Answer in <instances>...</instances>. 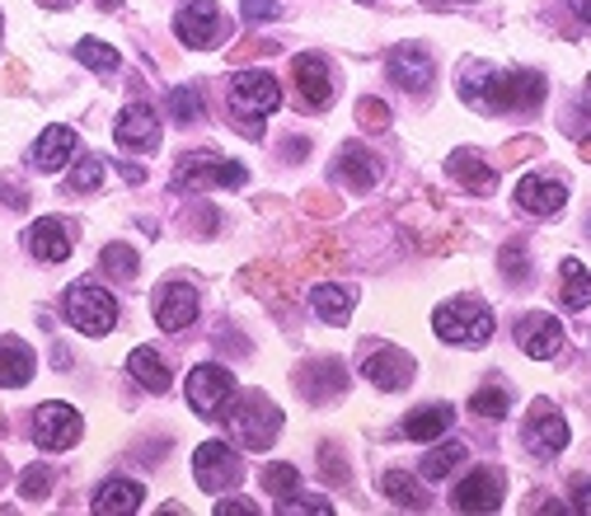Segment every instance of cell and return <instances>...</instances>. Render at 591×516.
Instances as JSON below:
<instances>
[{
  "instance_id": "5",
  "label": "cell",
  "mask_w": 591,
  "mask_h": 516,
  "mask_svg": "<svg viewBox=\"0 0 591 516\" xmlns=\"http://www.w3.org/2000/svg\"><path fill=\"white\" fill-rule=\"evenodd\" d=\"M174 184H188V188H245L249 184V169L226 161V155L216 151H193L179 161V169H174Z\"/></svg>"
},
{
  "instance_id": "35",
  "label": "cell",
  "mask_w": 591,
  "mask_h": 516,
  "mask_svg": "<svg viewBox=\"0 0 591 516\" xmlns=\"http://www.w3.org/2000/svg\"><path fill=\"white\" fill-rule=\"evenodd\" d=\"M169 113H174V123H203V90L197 85H179V90H169Z\"/></svg>"
},
{
  "instance_id": "15",
  "label": "cell",
  "mask_w": 591,
  "mask_h": 516,
  "mask_svg": "<svg viewBox=\"0 0 591 516\" xmlns=\"http://www.w3.org/2000/svg\"><path fill=\"white\" fill-rule=\"evenodd\" d=\"M385 71H390V81L400 85V90H408V94H427L432 81H437V71H432V56L423 48H408V43L390 52Z\"/></svg>"
},
{
  "instance_id": "27",
  "label": "cell",
  "mask_w": 591,
  "mask_h": 516,
  "mask_svg": "<svg viewBox=\"0 0 591 516\" xmlns=\"http://www.w3.org/2000/svg\"><path fill=\"white\" fill-rule=\"evenodd\" d=\"M33 381V352L19 339H0V385H29Z\"/></svg>"
},
{
  "instance_id": "49",
  "label": "cell",
  "mask_w": 591,
  "mask_h": 516,
  "mask_svg": "<svg viewBox=\"0 0 591 516\" xmlns=\"http://www.w3.org/2000/svg\"><path fill=\"white\" fill-rule=\"evenodd\" d=\"M582 113H587V117H591V85H587V90H582Z\"/></svg>"
},
{
  "instance_id": "50",
  "label": "cell",
  "mask_w": 591,
  "mask_h": 516,
  "mask_svg": "<svg viewBox=\"0 0 591 516\" xmlns=\"http://www.w3.org/2000/svg\"><path fill=\"white\" fill-rule=\"evenodd\" d=\"M10 479V469H6V461H0V484H6Z\"/></svg>"
},
{
  "instance_id": "11",
  "label": "cell",
  "mask_w": 591,
  "mask_h": 516,
  "mask_svg": "<svg viewBox=\"0 0 591 516\" xmlns=\"http://www.w3.org/2000/svg\"><path fill=\"white\" fill-rule=\"evenodd\" d=\"M113 142L123 151H142V155L155 151L160 146V117H155V109L151 104H127L113 123Z\"/></svg>"
},
{
  "instance_id": "12",
  "label": "cell",
  "mask_w": 591,
  "mask_h": 516,
  "mask_svg": "<svg viewBox=\"0 0 591 516\" xmlns=\"http://www.w3.org/2000/svg\"><path fill=\"white\" fill-rule=\"evenodd\" d=\"M343 362L339 357H314V362H305L301 371H296V390H301V400L310 404H329L343 394Z\"/></svg>"
},
{
  "instance_id": "3",
  "label": "cell",
  "mask_w": 591,
  "mask_h": 516,
  "mask_svg": "<svg viewBox=\"0 0 591 516\" xmlns=\"http://www.w3.org/2000/svg\"><path fill=\"white\" fill-rule=\"evenodd\" d=\"M226 104H230V117L240 123V132H259V117H268V113H278V104H282V90H278V81H272L268 71H240L230 81V90H226Z\"/></svg>"
},
{
  "instance_id": "32",
  "label": "cell",
  "mask_w": 591,
  "mask_h": 516,
  "mask_svg": "<svg viewBox=\"0 0 591 516\" xmlns=\"http://www.w3.org/2000/svg\"><path fill=\"white\" fill-rule=\"evenodd\" d=\"M465 455H469V451H465L460 442H442L432 455H423V479H446L450 469L465 465Z\"/></svg>"
},
{
  "instance_id": "29",
  "label": "cell",
  "mask_w": 591,
  "mask_h": 516,
  "mask_svg": "<svg viewBox=\"0 0 591 516\" xmlns=\"http://www.w3.org/2000/svg\"><path fill=\"white\" fill-rule=\"evenodd\" d=\"M559 296H563V310H587L591 306V272L578 264V258H563V268H559Z\"/></svg>"
},
{
  "instance_id": "53",
  "label": "cell",
  "mask_w": 591,
  "mask_h": 516,
  "mask_svg": "<svg viewBox=\"0 0 591 516\" xmlns=\"http://www.w3.org/2000/svg\"><path fill=\"white\" fill-rule=\"evenodd\" d=\"M357 6H366V0H357Z\"/></svg>"
},
{
  "instance_id": "9",
  "label": "cell",
  "mask_w": 591,
  "mask_h": 516,
  "mask_svg": "<svg viewBox=\"0 0 591 516\" xmlns=\"http://www.w3.org/2000/svg\"><path fill=\"white\" fill-rule=\"evenodd\" d=\"M240 455H235V446L226 442H203L193 455V479L203 493H230L235 484H240Z\"/></svg>"
},
{
  "instance_id": "2",
  "label": "cell",
  "mask_w": 591,
  "mask_h": 516,
  "mask_svg": "<svg viewBox=\"0 0 591 516\" xmlns=\"http://www.w3.org/2000/svg\"><path fill=\"white\" fill-rule=\"evenodd\" d=\"M226 423L245 451H268L282 432V409L272 404L263 390H245L240 400H235V409L226 413Z\"/></svg>"
},
{
  "instance_id": "42",
  "label": "cell",
  "mask_w": 591,
  "mask_h": 516,
  "mask_svg": "<svg viewBox=\"0 0 591 516\" xmlns=\"http://www.w3.org/2000/svg\"><path fill=\"white\" fill-rule=\"evenodd\" d=\"M357 123L366 132H385L390 127V109L381 104V99H362V104H357Z\"/></svg>"
},
{
  "instance_id": "48",
  "label": "cell",
  "mask_w": 591,
  "mask_h": 516,
  "mask_svg": "<svg viewBox=\"0 0 591 516\" xmlns=\"http://www.w3.org/2000/svg\"><path fill=\"white\" fill-rule=\"evenodd\" d=\"M305 155V142H287V161H301Z\"/></svg>"
},
{
  "instance_id": "14",
  "label": "cell",
  "mask_w": 591,
  "mask_h": 516,
  "mask_svg": "<svg viewBox=\"0 0 591 516\" xmlns=\"http://www.w3.org/2000/svg\"><path fill=\"white\" fill-rule=\"evenodd\" d=\"M413 371H418L413 367V357L404 348H394V343L366 352V362H362V375L371 385H381V390H404L413 381Z\"/></svg>"
},
{
  "instance_id": "19",
  "label": "cell",
  "mask_w": 591,
  "mask_h": 516,
  "mask_svg": "<svg viewBox=\"0 0 591 516\" xmlns=\"http://www.w3.org/2000/svg\"><path fill=\"white\" fill-rule=\"evenodd\" d=\"M333 178H339L343 188L352 193H366V188H376V178H381V161L371 155L362 142H348L339 151V165H333Z\"/></svg>"
},
{
  "instance_id": "7",
  "label": "cell",
  "mask_w": 591,
  "mask_h": 516,
  "mask_svg": "<svg viewBox=\"0 0 591 516\" xmlns=\"http://www.w3.org/2000/svg\"><path fill=\"white\" fill-rule=\"evenodd\" d=\"M66 320L81 333H90V339H104V333L117 324V306H113V296L104 287L81 282V287L66 291Z\"/></svg>"
},
{
  "instance_id": "4",
  "label": "cell",
  "mask_w": 591,
  "mask_h": 516,
  "mask_svg": "<svg viewBox=\"0 0 591 516\" xmlns=\"http://www.w3.org/2000/svg\"><path fill=\"white\" fill-rule=\"evenodd\" d=\"M432 329H437L442 343H456V348H484L492 339V310L469 301V296H460V301H446L432 310Z\"/></svg>"
},
{
  "instance_id": "28",
  "label": "cell",
  "mask_w": 591,
  "mask_h": 516,
  "mask_svg": "<svg viewBox=\"0 0 591 516\" xmlns=\"http://www.w3.org/2000/svg\"><path fill=\"white\" fill-rule=\"evenodd\" d=\"M310 306H314V314H320L324 324H348L352 320V287H333V282L314 287Z\"/></svg>"
},
{
  "instance_id": "38",
  "label": "cell",
  "mask_w": 591,
  "mask_h": 516,
  "mask_svg": "<svg viewBox=\"0 0 591 516\" xmlns=\"http://www.w3.org/2000/svg\"><path fill=\"white\" fill-rule=\"evenodd\" d=\"M104 184V161L98 155H85V161H75L71 178H66V193H94Z\"/></svg>"
},
{
  "instance_id": "36",
  "label": "cell",
  "mask_w": 591,
  "mask_h": 516,
  "mask_svg": "<svg viewBox=\"0 0 591 516\" xmlns=\"http://www.w3.org/2000/svg\"><path fill=\"white\" fill-rule=\"evenodd\" d=\"M98 264H104V272L117 277V282H132L136 268H142V264H136V249H127V245H104Z\"/></svg>"
},
{
  "instance_id": "46",
  "label": "cell",
  "mask_w": 591,
  "mask_h": 516,
  "mask_svg": "<svg viewBox=\"0 0 591 516\" xmlns=\"http://www.w3.org/2000/svg\"><path fill=\"white\" fill-rule=\"evenodd\" d=\"M573 512L591 516V479H573Z\"/></svg>"
},
{
  "instance_id": "24",
  "label": "cell",
  "mask_w": 591,
  "mask_h": 516,
  "mask_svg": "<svg viewBox=\"0 0 591 516\" xmlns=\"http://www.w3.org/2000/svg\"><path fill=\"white\" fill-rule=\"evenodd\" d=\"M142 503H146V488L136 479H104L94 493L98 516H132V512H142Z\"/></svg>"
},
{
  "instance_id": "30",
  "label": "cell",
  "mask_w": 591,
  "mask_h": 516,
  "mask_svg": "<svg viewBox=\"0 0 591 516\" xmlns=\"http://www.w3.org/2000/svg\"><path fill=\"white\" fill-rule=\"evenodd\" d=\"M127 371L136 375V385H146L151 394H165L169 390V381H174V375H169V367L160 362V357H155L151 348H136L132 357H127Z\"/></svg>"
},
{
  "instance_id": "22",
  "label": "cell",
  "mask_w": 591,
  "mask_h": 516,
  "mask_svg": "<svg viewBox=\"0 0 591 516\" xmlns=\"http://www.w3.org/2000/svg\"><path fill=\"white\" fill-rule=\"evenodd\" d=\"M29 254L43 258V264H66L71 258V230L56 216H43V221L29 226Z\"/></svg>"
},
{
  "instance_id": "41",
  "label": "cell",
  "mask_w": 591,
  "mask_h": 516,
  "mask_svg": "<svg viewBox=\"0 0 591 516\" xmlns=\"http://www.w3.org/2000/svg\"><path fill=\"white\" fill-rule=\"evenodd\" d=\"M498 264H502V277H507V282H511V287H517V282H526V277H530V264H526V249H521L517 240H511V245L502 249V258H498Z\"/></svg>"
},
{
  "instance_id": "13",
  "label": "cell",
  "mask_w": 591,
  "mask_h": 516,
  "mask_svg": "<svg viewBox=\"0 0 591 516\" xmlns=\"http://www.w3.org/2000/svg\"><path fill=\"white\" fill-rule=\"evenodd\" d=\"M291 75H296V94H301L305 109H329L333 104V71H329L324 56H314V52L296 56Z\"/></svg>"
},
{
  "instance_id": "8",
  "label": "cell",
  "mask_w": 591,
  "mask_h": 516,
  "mask_svg": "<svg viewBox=\"0 0 591 516\" xmlns=\"http://www.w3.org/2000/svg\"><path fill=\"white\" fill-rule=\"evenodd\" d=\"M174 33L184 38L188 48H216L221 38H230V19L216 10V0H188L174 14Z\"/></svg>"
},
{
  "instance_id": "43",
  "label": "cell",
  "mask_w": 591,
  "mask_h": 516,
  "mask_svg": "<svg viewBox=\"0 0 591 516\" xmlns=\"http://www.w3.org/2000/svg\"><path fill=\"white\" fill-rule=\"evenodd\" d=\"M320 469H324V479H329V484H348V465H343V455L333 451V446L320 451Z\"/></svg>"
},
{
  "instance_id": "16",
  "label": "cell",
  "mask_w": 591,
  "mask_h": 516,
  "mask_svg": "<svg viewBox=\"0 0 591 516\" xmlns=\"http://www.w3.org/2000/svg\"><path fill=\"white\" fill-rule=\"evenodd\" d=\"M197 320V291L188 282H165L155 291V324L165 333H179Z\"/></svg>"
},
{
  "instance_id": "26",
  "label": "cell",
  "mask_w": 591,
  "mask_h": 516,
  "mask_svg": "<svg viewBox=\"0 0 591 516\" xmlns=\"http://www.w3.org/2000/svg\"><path fill=\"white\" fill-rule=\"evenodd\" d=\"M450 419H456V409L450 404H423V409L408 413L400 432L408 436V442H437V436L450 432Z\"/></svg>"
},
{
  "instance_id": "20",
  "label": "cell",
  "mask_w": 591,
  "mask_h": 516,
  "mask_svg": "<svg viewBox=\"0 0 591 516\" xmlns=\"http://www.w3.org/2000/svg\"><path fill=\"white\" fill-rule=\"evenodd\" d=\"M568 203V188L559 178H545V174H526L517 184V207L530 216H554Z\"/></svg>"
},
{
  "instance_id": "39",
  "label": "cell",
  "mask_w": 591,
  "mask_h": 516,
  "mask_svg": "<svg viewBox=\"0 0 591 516\" xmlns=\"http://www.w3.org/2000/svg\"><path fill=\"white\" fill-rule=\"evenodd\" d=\"M19 493H24V503H43L52 493V469L48 465H29L19 474Z\"/></svg>"
},
{
  "instance_id": "21",
  "label": "cell",
  "mask_w": 591,
  "mask_h": 516,
  "mask_svg": "<svg viewBox=\"0 0 591 516\" xmlns=\"http://www.w3.org/2000/svg\"><path fill=\"white\" fill-rule=\"evenodd\" d=\"M446 174L456 178V184H460L465 193H479V197H488L492 188H498V174H492V165L484 161L479 151H450Z\"/></svg>"
},
{
  "instance_id": "47",
  "label": "cell",
  "mask_w": 591,
  "mask_h": 516,
  "mask_svg": "<svg viewBox=\"0 0 591 516\" xmlns=\"http://www.w3.org/2000/svg\"><path fill=\"white\" fill-rule=\"evenodd\" d=\"M568 10H573L582 24H591V0H568Z\"/></svg>"
},
{
  "instance_id": "31",
  "label": "cell",
  "mask_w": 591,
  "mask_h": 516,
  "mask_svg": "<svg viewBox=\"0 0 591 516\" xmlns=\"http://www.w3.org/2000/svg\"><path fill=\"white\" fill-rule=\"evenodd\" d=\"M381 488H385V498H390L394 507H413V512H423V507H427L423 484L413 479V474H404V469H390L385 479H381Z\"/></svg>"
},
{
  "instance_id": "40",
  "label": "cell",
  "mask_w": 591,
  "mask_h": 516,
  "mask_svg": "<svg viewBox=\"0 0 591 516\" xmlns=\"http://www.w3.org/2000/svg\"><path fill=\"white\" fill-rule=\"evenodd\" d=\"M278 512L282 516H333V507H329V498H278Z\"/></svg>"
},
{
  "instance_id": "25",
  "label": "cell",
  "mask_w": 591,
  "mask_h": 516,
  "mask_svg": "<svg viewBox=\"0 0 591 516\" xmlns=\"http://www.w3.org/2000/svg\"><path fill=\"white\" fill-rule=\"evenodd\" d=\"M71 155H75V132L56 123V127H48L43 136H38V146H33L29 161H33L38 174H56V169L71 161Z\"/></svg>"
},
{
  "instance_id": "37",
  "label": "cell",
  "mask_w": 591,
  "mask_h": 516,
  "mask_svg": "<svg viewBox=\"0 0 591 516\" xmlns=\"http://www.w3.org/2000/svg\"><path fill=\"white\" fill-rule=\"evenodd\" d=\"M75 62H85L90 71H117V52L104 38H81V43H75Z\"/></svg>"
},
{
  "instance_id": "51",
  "label": "cell",
  "mask_w": 591,
  "mask_h": 516,
  "mask_svg": "<svg viewBox=\"0 0 591 516\" xmlns=\"http://www.w3.org/2000/svg\"><path fill=\"white\" fill-rule=\"evenodd\" d=\"M43 6H66V0H43Z\"/></svg>"
},
{
  "instance_id": "6",
  "label": "cell",
  "mask_w": 591,
  "mask_h": 516,
  "mask_svg": "<svg viewBox=\"0 0 591 516\" xmlns=\"http://www.w3.org/2000/svg\"><path fill=\"white\" fill-rule=\"evenodd\" d=\"M235 400V375L221 367V362H203L188 371V409L197 419H216L226 413Z\"/></svg>"
},
{
  "instance_id": "34",
  "label": "cell",
  "mask_w": 591,
  "mask_h": 516,
  "mask_svg": "<svg viewBox=\"0 0 591 516\" xmlns=\"http://www.w3.org/2000/svg\"><path fill=\"white\" fill-rule=\"evenodd\" d=\"M507 409H511V400H507V390L502 385H484V390H475L469 394V413H475V419H507Z\"/></svg>"
},
{
  "instance_id": "18",
  "label": "cell",
  "mask_w": 591,
  "mask_h": 516,
  "mask_svg": "<svg viewBox=\"0 0 591 516\" xmlns=\"http://www.w3.org/2000/svg\"><path fill=\"white\" fill-rule=\"evenodd\" d=\"M456 503L460 512H498L502 507V474L498 469H475V474H465V479L456 484Z\"/></svg>"
},
{
  "instance_id": "10",
  "label": "cell",
  "mask_w": 591,
  "mask_h": 516,
  "mask_svg": "<svg viewBox=\"0 0 591 516\" xmlns=\"http://www.w3.org/2000/svg\"><path fill=\"white\" fill-rule=\"evenodd\" d=\"M81 432H85V423L71 404H43L33 413V442L43 451H66L81 442Z\"/></svg>"
},
{
  "instance_id": "52",
  "label": "cell",
  "mask_w": 591,
  "mask_h": 516,
  "mask_svg": "<svg viewBox=\"0 0 591 516\" xmlns=\"http://www.w3.org/2000/svg\"><path fill=\"white\" fill-rule=\"evenodd\" d=\"M108 6H117V0H108Z\"/></svg>"
},
{
  "instance_id": "44",
  "label": "cell",
  "mask_w": 591,
  "mask_h": 516,
  "mask_svg": "<svg viewBox=\"0 0 591 516\" xmlns=\"http://www.w3.org/2000/svg\"><path fill=\"white\" fill-rule=\"evenodd\" d=\"M278 14H282L278 0H245V19H249V24H263V19H278Z\"/></svg>"
},
{
  "instance_id": "1",
  "label": "cell",
  "mask_w": 591,
  "mask_h": 516,
  "mask_svg": "<svg viewBox=\"0 0 591 516\" xmlns=\"http://www.w3.org/2000/svg\"><path fill=\"white\" fill-rule=\"evenodd\" d=\"M460 99L479 113H530L545 104V75L540 71H469L460 81Z\"/></svg>"
},
{
  "instance_id": "33",
  "label": "cell",
  "mask_w": 591,
  "mask_h": 516,
  "mask_svg": "<svg viewBox=\"0 0 591 516\" xmlns=\"http://www.w3.org/2000/svg\"><path fill=\"white\" fill-rule=\"evenodd\" d=\"M259 484H263V493H272V498H287V493H301V469L287 465V461H272V465H263Z\"/></svg>"
},
{
  "instance_id": "23",
  "label": "cell",
  "mask_w": 591,
  "mask_h": 516,
  "mask_svg": "<svg viewBox=\"0 0 591 516\" xmlns=\"http://www.w3.org/2000/svg\"><path fill=\"white\" fill-rule=\"evenodd\" d=\"M526 442H530V451L549 461V455H559L568 446V423L549 404H536V419L526 423Z\"/></svg>"
},
{
  "instance_id": "45",
  "label": "cell",
  "mask_w": 591,
  "mask_h": 516,
  "mask_svg": "<svg viewBox=\"0 0 591 516\" xmlns=\"http://www.w3.org/2000/svg\"><path fill=\"white\" fill-rule=\"evenodd\" d=\"M216 516H259V507L245 503V498H221L216 503Z\"/></svg>"
},
{
  "instance_id": "17",
  "label": "cell",
  "mask_w": 591,
  "mask_h": 516,
  "mask_svg": "<svg viewBox=\"0 0 591 516\" xmlns=\"http://www.w3.org/2000/svg\"><path fill=\"white\" fill-rule=\"evenodd\" d=\"M517 343L526 357H540V362H549V357L563 352V324L554 320V314H526V320H517Z\"/></svg>"
}]
</instances>
